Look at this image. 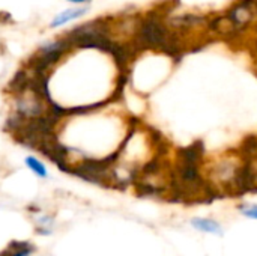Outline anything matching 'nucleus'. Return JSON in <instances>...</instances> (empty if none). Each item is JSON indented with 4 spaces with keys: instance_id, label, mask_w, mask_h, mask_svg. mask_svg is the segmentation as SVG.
Returning a JSON list of instances; mask_svg holds the SVG:
<instances>
[{
    "instance_id": "nucleus-7",
    "label": "nucleus",
    "mask_w": 257,
    "mask_h": 256,
    "mask_svg": "<svg viewBox=\"0 0 257 256\" xmlns=\"http://www.w3.org/2000/svg\"><path fill=\"white\" fill-rule=\"evenodd\" d=\"M0 256H2V255H0Z\"/></svg>"
},
{
    "instance_id": "nucleus-4",
    "label": "nucleus",
    "mask_w": 257,
    "mask_h": 256,
    "mask_svg": "<svg viewBox=\"0 0 257 256\" xmlns=\"http://www.w3.org/2000/svg\"><path fill=\"white\" fill-rule=\"evenodd\" d=\"M26 166H27L36 177H39V178H47V177H48V170H47L45 164H44L39 158H36L35 155L26 157Z\"/></svg>"
},
{
    "instance_id": "nucleus-3",
    "label": "nucleus",
    "mask_w": 257,
    "mask_h": 256,
    "mask_svg": "<svg viewBox=\"0 0 257 256\" xmlns=\"http://www.w3.org/2000/svg\"><path fill=\"white\" fill-rule=\"evenodd\" d=\"M191 225H193L196 229H200V231L208 232V234H217V235L223 234L221 226H220L217 222L211 220V219H200V217H199V219H193V220H191Z\"/></svg>"
},
{
    "instance_id": "nucleus-1",
    "label": "nucleus",
    "mask_w": 257,
    "mask_h": 256,
    "mask_svg": "<svg viewBox=\"0 0 257 256\" xmlns=\"http://www.w3.org/2000/svg\"><path fill=\"white\" fill-rule=\"evenodd\" d=\"M89 11L87 6H75V8H68L62 12H59L50 23V27L51 29H57V27H62L74 20H78L81 18L86 12Z\"/></svg>"
},
{
    "instance_id": "nucleus-5",
    "label": "nucleus",
    "mask_w": 257,
    "mask_h": 256,
    "mask_svg": "<svg viewBox=\"0 0 257 256\" xmlns=\"http://www.w3.org/2000/svg\"><path fill=\"white\" fill-rule=\"evenodd\" d=\"M242 211L244 216L250 217V219H256L257 220V205H245L239 208Z\"/></svg>"
},
{
    "instance_id": "nucleus-2",
    "label": "nucleus",
    "mask_w": 257,
    "mask_h": 256,
    "mask_svg": "<svg viewBox=\"0 0 257 256\" xmlns=\"http://www.w3.org/2000/svg\"><path fill=\"white\" fill-rule=\"evenodd\" d=\"M239 158L244 161H257V134H250L244 139L241 146L238 148Z\"/></svg>"
},
{
    "instance_id": "nucleus-6",
    "label": "nucleus",
    "mask_w": 257,
    "mask_h": 256,
    "mask_svg": "<svg viewBox=\"0 0 257 256\" xmlns=\"http://www.w3.org/2000/svg\"><path fill=\"white\" fill-rule=\"evenodd\" d=\"M66 2H69V3H72V5H84V3H89V2H92V0H66Z\"/></svg>"
}]
</instances>
